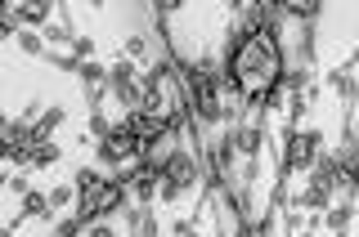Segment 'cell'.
<instances>
[{"mask_svg": "<svg viewBox=\"0 0 359 237\" xmlns=\"http://www.w3.org/2000/svg\"><path fill=\"white\" fill-rule=\"evenodd\" d=\"M233 81H238V89L247 99H261L274 89L278 81V45L274 36L261 27L252 31L247 41H238V50H233Z\"/></svg>", "mask_w": 359, "mask_h": 237, "instance_id": "cell-1", "label": "cell"}, {"mask_svg": "<svg viewBox=\"0 0 359 237\" xmlns=\"http://www.w3.org/2000/svg\"><path fill=\"white\" fill-rule=\"evenodd\" d=\"M189 85H194V103L207 121L220 117V76L216 72H202V67H194L189 72Z\"/></svg>", "mask_w": 359, "mask_h": 237, "instance_id": "cell-2", "label": "cell"}, {"mask_svg": "<svg viewBox=\"0 0 359 237\" xmlns=\"http://www.w3.org/2000/svg\"><path fill=\"white\" fill-rule=\"evenodd\" d=\"M130 126V134H135V143L140 148H153L157 139H162L166 130H171V117H153V112H135V117L126 121Z\"/></svg>", "mask_w": 359, "mask_h": 237, "instance_id": "cell-3", "label": "cell"}, {"mask_svg": "<svg viewBox=\"0 0 359 237\" xmlns=\"http://www.w3.org/2000/svg\"><path fill=\"white\" fill-rule=\"evenodd\" d=\"M117 201H121L117 184H95V188H86V206L76 210V220H95V215H104V210H112Z\"/></svg>", "mask_w": 359, "mask_h": 237, "instance_id": "cell-4", "label": "cell"}, {"mask_svg": "<svg viewBox=\"0 0 359 237\" xmlns=\"http://www.w3.org/2000/svg\"><path fill=\"white\" fill-rule=\"evenodd\" d=\"M135 148H140V143H135L130 126H117V130H108V134H104V143H99V157H104L108 166H117V161H126Z\"/></svg>", "mask_w": 359, "mask_h": 237, "instance_id": "cell-5", "label": "cell"}, {"mask_svg": "<svg viewBox=\"0 0 359 237\" xmlns=\"http://www.w3.org/2000/svg\"><path fill=\"white\" fill-rule=\"evenodd\" d=\"M314 148H319V139H314V134H292L287 139V166H310L314 161Z\"/></svg>", "mask_w": 359, "mask_h": 237, "instance_id": "cell-6", "label": "cell"}, {"mask_svg": "<svg viewBox=\"0 0 359 237\" xmlns=\"http://www.w3.org/2000/svg\"><path fill=\"white\" fill-rule=\"evenodd\" d=\"M162 171H166V188H171V193H175V188H184V184H194V161H189V157H166V166H162Z\"/></svg>", "mask_w": 359, "mask_h": 237, "instance_id": "cell-7", "label": "cell"}, {"mask_svg": "<svg viewBox=\"0 0 359 237\" xmlns=\"http://www.w3.org/2000/svg\"><path fill=\"white\" fill-rule=\"evenodd\" d=\"M337 166H341V179H346V184H351V188H359V152L341 157V161H337Z\"/></svg>", "mask_w": 359, "mask_h": 237, "instance_id": "cell-8", "label": "cell"}, {"mask_svg": "<svg viewBox=\"0 0 359 237\" xmlns=\"http://www.w3.org/2000/svg\"><path fill=\"white\" fill-rule=\"evenodd\" d=\"M45 206H50V201H45V197H36V193H32V197H27V215H41V210H45Z\"/></svg>", "mask_w": 359, "mask_h": 237, "instance_id": "cell-9", "label": "cell"}, {"mask_svg": "<svg viewBox=\"0 0 359 237\" xmlns=\"http://www.w3.org/2000/svg\"><path fill=\"white\" fill-rule=\"evenodd\" d=\"M238 143H243L247 152H256V130H243V139H238Z\"/></svg>", "mask_w": 359, "mask_h": 237, "instance_id": "cell-10", "label": "cell"}, {"mask_svg": "<svg viewBox=\"0 0 359 237\" xmlns=\"http://www.w3.org/2000/svg\"><path fill=\"white\" fill-rule=\"evenodd\" d=\"M90 237H112V233H108V229H95V233H90Z\"/></svg>", "mask_w": 359, "mask_h": 237, "instance_id": "cell-11", "label": "cell"}]
</instances>
